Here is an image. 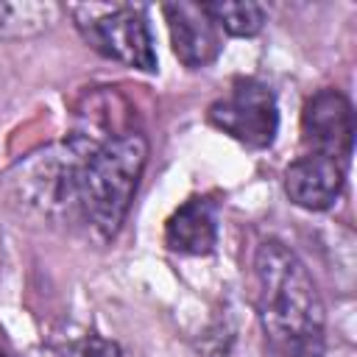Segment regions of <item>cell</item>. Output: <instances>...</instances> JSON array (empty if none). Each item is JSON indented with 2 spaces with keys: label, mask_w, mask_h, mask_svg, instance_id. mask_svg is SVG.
I'll use <instances>...</instances> for the list:
<instances>
[{
  "label": "cell",
  "mask_w": 357,
  "mask_h": 357,
  "mask_svg": "<svg viewBox=\"0 0 357 357\" xmlns=\"http://www.w3.org/2000/svg\"><path fill=\"white\" fill-rule=\"evenodd\" d=\"M251 273L257 318L271 349L282 357H321L326 310L298 254L279 240H262L254 251Z\"/></svg>",
  "instance_id": "6da1fadb"
},
{
  "label": "cell",
  "mask_w": 357,
  "mask_h": 357,
  "mask_svg": "<svg viewBox=\"0 0 357 357\" xmlns=\"http://www.w3.org/2000/svg\"><path fill=\"white\" fill-rule=\"evenodd\" d=\"M148 162V142L137 131H123L95 142L75 181V223H81L95 240H112L137 192Z\"/></svg>",
  "instance_id": "7a4b0ae2"
},
{
  "label": "cell",
  "mask_w": 357,
  "mask_h": 357,
  "mask_svg": "<svg viewBox=\"0 0 357 357\" xmlns=\"http://www.w3.org/2000/svg\"><path fill=\"white\" fill-rule=\"evenodd\" d=\"M100 142L89 134H73L64 142L22 156L6 173L8 201L47 223H75V181L86 151Z\"/></svg>",
  "instance_id": "3957f363"
},
{
  "label": "cell",
  "mask_w": 357,
  "mask_h": 357,
  "mask_svg": "<svg viewBox=\"0 0 357 357\" xmlns=\"http://www.w3.org/2000/svg\"><path fill=\"white\" fill-rule=\"evenodd\" d=\"M75 11L86 14L75 25L92 50L142 73L156 70L153 36L139 6H75Z\"/></svg>",
  "instance_id": "277c9868"
},
{
  "label": "cell",
  "mask_w": 357,
  "mask_h": 357,
  "mask_svg": "<svg viewBox=\"0 0 357 357\" xmlns=\"http://www.w3.org/2000/svg\"><path fill=\"white\" fill-rule=\"evenodd\" d=\"M206 120L248 148H268L279 131L273 89L257 78H237L231 89L209 106Z\"/></svg>",
  "instance_id": "5b68a950"
},
{
  "label": "cell",
  "mask_w": 357,
  "mask_h": 357,
  "mask_svg": "<svg viewBox=\"0 0 357 357\" xmlns=\"http://www.w3.org/2000/svg\"><path fill=\"white\" fill-rule=\"evenodd\" d=\"M301 134L312 153L346 162L354 145V112L349 98L332 86L310 95L301 109Z\"/></svg>",
  "instance_id": "8992f818"
},
{
  "label": "cell",
  "mask_w": 357,
  "mask_h": 357,
  "mask_svg": "<svg viewBox=\"0 0 357 357\" xmlns=\"http://www.w3.org/2000/svg\"><path fill=\"white\" fill-rule=\"evenodd\" d=\"M343 162L326 153H304L284 170V192L287 198L310 212H324L337 204L343 192Z\"/></svg>",
  "instance_id": "52a82bcc"
},
{
  "label": "cell",
  "mask_w": 357,
  "mask_h": 357,
  "mask_svg": "<svg viewBox=\"0 0 357 357\" xmlns=\"http://www.w3.org/2000/svg\"><path fill=\"white\" fill-rule=\"evenodd\" d=\"M162 14L170 31L173 53L184 67L198 70L218 59L220 53L218 25L206 17L201 3H167L162 6Z\"/></svg>",
  "instance_id": "ba28073f"
},
{
  "label": "cell",
  "mask_w": 357,
  "mask_h": 357,
  "mask_svg": "<svg viewBox=\"0 0 357 357\" xmlns=\"http://www.w3.org/2000/svg\"><path fill=\"white\" fill-rule=\"evenodd\" d=\"M218 243V204L209 195L187 198L165 223V245L184 257L212 254Z\"/></svg>",
  "instance_id": "9c48e42d"
},
{
  "label": "cell",
  "mask_w": 357,
  "mask_h": 357,
  "mask_svg": "<svg viewBox=\"0 0 357 357\" xmlns=\"http://www.w3.org/2000/svg\"><path fill=\"white\" fill-rule=\"evenodd\" d=\"M206 17L223 28L229 36H257L265 28V8L251 0H223V3H201Z\"/></svg>",
  "instance_id": "30bf717a"
},
{
  "label": "cell",
  "mask_w": 357,
  "mask_h": 357,
  "mask_svg": "<svg viewBox=\"0 0 357 357\" xmlns=\"http://www.w3.org/2000/svg\"><path fill=\"white\" fill-rule=\"evenodd\" d=\"M53 3H0V36H28L45 31L59 17Z\"/></svg>",
  "instance_id": "8fae6325"
},
{
  "label": "cell",
  "mask_w": 357,
  "mask_h": 357,
  "mask_svg": "<svg viewBox=\"0 0 357 357\" xmlns=\"http://www.w3.org/2000/svg\"><path fill=\"white\" fill-rule=\"evenodd\" d=\"M78 357H123V354H120V346L114 340H106L100 335H89L81 343Z\"/></svg>",
  "instance_id": "7c38bea8"
},
{
  "label": "cell",
  "mask_w": 357,
  "mask_h": 357,
  "mask_svg": "<svg viewBox=\"0 0 357 357\" xmlns=\"http://www.w3.org/2000/svg\"><path fill=\"white\" fill-rule=\"evenodd\" d=\"M0 357H8V354H6V351H0Z\"/></svg>",
  "instance_id": "4fadbf2b"
}]
</instances>
